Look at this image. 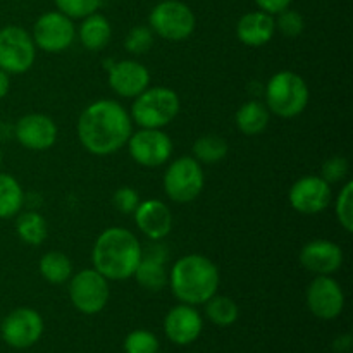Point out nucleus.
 Here are the masks:
<instances>
[{
    "instance_id": "nucleus-1",
    "label": "nucleus",
    "mask_w": 353,
    "mask_h": 353,
    "mask_svg": "<svg viewBox=\"0 0 353 353\" xmlns=\"http://www.w3.org/2000/svg\"><path fill=\"white\" fill-rule=\"evenodd\" d=\"M76 130L79 143L86 152L105 157L116 154L128 143L133 133V121L117 100L102 99L83 110Z\"/></svg>"
},
{
    "instance_id": "nucleus-2",
    "label": "nucleus",
    "mask_w": 353,
    "mask_h": 353,
    "mask_svg": "<svg viewBox=\"0 0 353 353\" xmlns=\"http://www.w3.org/2000/svg\"><path fill=\"white\" fill-rule=\"evenodd\" d=\"M140 241L126 228H107L99 234L92 250L93 269L107 281H124L133 278L141 261Z\"/></svg>"
},
{
    "instance_id": "nucleus-3",
    "label": "nucleus",
    "mask_w": 353,
    "mask_h": 353,
    "mask_svg": "<svg viewBox=\"0 0 353 353\" xmlns=\"http://www.w3.org/2000/svg\"><path fill=\"white\" fill-rule=\"evenodd\" d=\"M168 285L181 303L202 305L217 293L219 269L205 255H183L169 271Z\"/></svg>"
},
{
    "instance_id": "nucleus-4",
    "label": "nucleus",
    "mask_w": 353,
    "mask_h": 353,
    "mask_svg": "<svg viewBox=\"0 0 353 353\" xmlns=\"http://www.w3.org/2000/svg\"><path fill=\"white\" fill-rule=\"evenodd\" d=\"M265 107L283 119L300 116L309 105V86L293 71H279L265 85Z\"/></svg>"
},
{
    "instance_id": "nucleus-5",
    "label": "nucleus",
    "mask_w": 353,
    "mask_h": 353,
    "mask_svg": "<svg viewBox=\"0 0 353 353\" xmlns=\"http://www.w3.org/2000/svg\"><path fill=\"white\" fill-rule=\"evenodd\" d=\"M179 107L181 102L174 90L168 86H148L145 92L134 97L130 116L140 128L162 130L178 117Z\"/></svg>"
},
{
    "instance_id": "nucleus-6",
    "label": "nucleus",
    "mask_w": 353,
    "mask_h": 353,
    "mask_svg": "<svg viewBox=\"0 0 353 353\" xmlns=\"http://www.w3.org/2000/svg\"><path fill=\"white\" fill-rule=\"evenodd\" d=\"M150 30L168 41H183L195 31V14L179 0H162L152 9Z\"/></svg>"
},
{
    "instance_id": "nucleus-7",
    "label": "nucleus",
    "mask_w": 353,
    "mask_h": 353,
    "mask_svg": "<svg viewBox=\"0 0 353 353\" xmlns=\"http://www.w3.org/2000/svg\"><path fill=\"white\" fill-rule=\"evenodd\" d=\"M205 178L202 164L193 157H179L169 164L164 174V190L174 203H190L202 193Z\"/></svg>"
},
{
    "instance_id": "nucleus-8",
    "label": "nucleus",
    "mask_w": 353,
    "mask_h": 353,
    "mask_svg": "<svg viewBox=\"0 0 353 353\" xmlns=\"http://www.w3.org/2000/svg\"><path fill=\"white\" fill-rule=\"evenodd\" d=\"M37 59V45L21 26L0 30V69L7 74H23L30 71Z\"/></svg>"
},
{
    "instance_id": "nucleus-9",
    "label": "nucleus",
    "mask_w": 353,
    "mask_h": 353,
    "mask_svg": "<svg viewBox=\"0 0 353 353\" xmlns=\"http://www.w3.org/2000/svg\"><path fill=\"white\" fill-rule=\"evenodd\" d=\"M109 281L95 269H83L78 274L71 276L69 283V299L85 316H95L105 309L109 302Z\"/></svg>"
},
{
    "instance_id": "nucleus-10",
    "label": "nucleus",
    "mask_w": 353,
    "mask_h": 353,
    "mask_svg": "<svg viewBox=\"0 0 353 353\" xmlns=\"http://www.w3.org/2000/svg\"><path fill=\"white\" fill-rule=\"evenodd\" d=\"M33 38L34 45L38 48L50 54H59L64 52L72 45L76 38V28L71 17L59 10L41 14L33 26Z\"/></svg>"
},
{
    "instance_id": "nucleus-11",
    "label": "nucleus",
    "mask_w": 353,
    "mask_h": 353,
    "mask_svg": "<svg viewBox=\"0 0 353 353\" xmlns=\"http://www.w3.org/2000/svg\"><path fill=\"white\" fill-rule=\"evenodd\" d=\"M126 145L133 161L143 168H161L172 155V140L162 130L141 128L131 133Z\"/></svg>"
},
{
    "instance_id": "nucleus-12",
    "label": "nucleus",
    "mask_w": 353,
    "mask_h": 353,
    "mask_svg": "<svg viewBox=\"0 0 353 353\" xmlns=\"http://www.w3.org/2000/svg\"><path fill=\"white\" fill-rule=\"evenodd\" d=\"M2 340L9 347L24 350V348L33 347L43 334V319L40 314L30 307H21L12 310L0 326Z\"/></svg>"
},
{
    "instance_id": "nucleus-13",
    "label": "nucleus",
    "mask_w": 353,
    "mask_h": 353,
    "mask_svg": "<svg viewBox=\"0 0 353 353\" xmlns=\"http://www.w3.org/2000/svg\"><path fill=\"white\" fill-rule=\"evenodd\" d=\"M307 307L317 319H336L345 307V293L331 276H316L307 288Z\"/></svg>"
},
{
    "instance_id": "nucleus-14",
    "label": "nucleus",
    "mask_w": 353,
    "mask_h": 353,
    "mask_svg": "<svg viewBox=\"0 0 353 353\" xmlns=\"http://www.w3.org/2000/svg\"><path fill=\"white\" fill-rule=\"evenodd\" d=\"M331 185L321 176H303L290 188V205L300 214L312 216L326 210L331 203Z\"/></svg>"
},
{
    "instance_id": "nucleus-15",
    "label": "nucleus",
    "mask_w": 353,
    "mask_h": 353,
    "mask_svg": "<svg viewBox=\"0 0 353 353\" xmlns=\"http://www.w3.org/2000/svg\"><path fill=\"white\" fill-rule=\"evenodd\" d=\"M57 134V124L45 114H26L14 128L16 140L24 148L33 152H43L54 147Z\"/></svg>"
},
{
    "instance_id": "nucleus-16",
    "label": "nucleus",
    "mask_w": 353,
    "mask_h": 353,
    "mask_svg": "<svg viewBox=\"0 0 353 353\" xmlns=\"http://www.w3.org/2000/svg\"><path fill=\"white\" fill-rule=\"evenodd\" d=\"M109 86L124 99H134L150 86V72L141 62L133 59L109 65Z\"/></svg>"
},
{
    "instance_id": "nucleus-17",
    "label": "nucleus",
    "mask_w": 353,
    "mask_h": 353,
    "mask_svg": "<svg viewBox=\"0 0 353 353\" xmlns=\"http://www.w3.org/2000/svg\"><path fill=\"white\" fill-rule=\"evenodd\" d=\"M203 330V321L193 305L179 303L172 307L164 319V333L174 345H192L199 340Z\"/></svg>"
},
{
    "instance_id": "nucleus-18",
    "label": "nucleus",
    "mask_w": 353,
    "mask_h": 353,
    "mask_svg": "<svg viewBox=\"0 0 353 353\" xmlns=\"http://www.w3.org/2000/svg\"><path fill=\"white\" fill-rule=\"evenodd\" d=\"M299 261L316 276H331L343 264V250L331 240H312L303 245Z\"/></svg>"
},
{
    "instance_id": "nucleus-19",
    "label": "nucleus",
    "mask_w": 353,
    "mask_h": 353,
    "mask_svg": "<svg viewBox=\"0 0 353 353\" xmlns=\"http://www.w3.org/2000/svg\"><path fill=\"white\" fill-rule=\"evenodd\" d=\"M133 216L138 230L152 241L164 240L174 224L171 209L157 199L141 200Z\"/></svg>"
},
{
    "instance_id": "nucleus-20",
    "label": "nucleus",
    "mask_w": 353,
    "mask_h": 353,
    "mask_svg": "<svg viewBox=\"0 0 353 353\" xmlns=\"http://www.w3.org/2000/svg\"><path fill=\"white\" fill-rule=\"evenodd\" d=\"M165 261H168V250L164 245L154 243L148 250H143L133 278L147 292H161L164 286H168L169 279Z\"/></svg>"
},
{
    "instance_id": "nucleus-21",
    "label": "nucleus",
    "mask_w": 353,
    "mask_h": 353,
    "mask_svg": "<svg viewBox=\"0 0 353 353\" xmlns=\"http://www.w3.org/2000/svg\"><path fill=\"white\" fill-rule=\"evenodd\" d=\"M274 33V17L264 10L243 14L236 24L238 40L247 47H262L272 40Z\"/></svg>"
},
{
    "instance_id": "nucleus-22",
    "label": "nucleus",
    "mask_w": 353,
    "mask_h": 353,
    "mask_svg": "<svg viewBox=\"0 0 353 353\" xmlns=\"http://www.w3.org/2000/svg\"><path fill=\"white\" fill-rule=\"evenodd\" d=\"M79 41L83 47L90 52L102 50L112 37V28H110L109 19L102 14H90V16L83 17V23L78 31Z\"/></svg>"
},
{
    "instance_id": "nucleus-23",
    "label": "nucleus",
    "mask_w": 353,
    "mask_h": 353,
    "mask_svg": "<svg viewBox=\"0 0 353 353\" xmlns=\"http://www.w3.org/2000/svg\"><path fill=\"white\" fill-rule=\"evenodd\" d=\"M269 119H271V112L265 103L259 102V100L245 102L234 116L238 131L247 137H257V134L264 133L269 126Z\"/></svg>"
},
{
    "instance_id": "nucleus-24",
    "label": "nucleus",
    "mask_w": 353,
    "mask_h": 353,
    "mask_svg": "<svg viewBox=\"0 0 353 353\" xmlns=\"http://www.w3.org/2000/svg\"><path fill=\"white\" fill-rule=\"evenodd\" d=\"M38 269L45 281L52 283V285H62V283L69 281L72 276V262L62 252H47L41 255L40 262H38Z\"/></svg>"
},
{
    "instance_id": "nucleus-25",
    "label": "nucleus",
    "mask_w": 353,
    "mask_h": 353,
    "mask_svg": "<svg viewBox=\"0 0 353 353\" xmlns=\"http://www.w3.org/2000/svg\"><path fill=\"white\" fill-rule=\"evenodd\" d=\"M24 193L19 181L7 172H0V219H9L19 214Z\"/></svg>"
},
{
    "instance_id": "nucleus-26",
    "label": "nucleus",
    "mask_w": 353,
    "mask_h": 353,
    "mask_svg": "<svg viewBox=\"0 0 353 353\" xmlns=\"http://www.w3.org/2000/svg\"><path fill=\"white\" fill-rule=\"evenodd\" d=\"M16 233L26 245L38 247L48 236L47 221L38 212L19 214L16 219Z\"/></svg>"
},
{
    "instance_id": "nucleus-27",
    "label": "nucleus",
    "mask_w": 353,
    "mask_h": 353,
    "mask_svg": "<svg viewBox=\"0 0 353 353\" xmlns=\"http://www.w3.org/2000/svg\"><path fill=\"white\" fill-rule=\"evenodd\" d=\"M230 145L219 134H203L193 143V159L200 164H217L226 159Z\"/></svg>"
},
{
    "instance_id": "nucleus-28",
    "label": "nucleus",
    "mask_w": 353,
    "mask_h": 353,
    "mask_svg": "<svg viewBox=\"0 0 353 353\" xmlns=\"http://www.w3.org/2000/svg\"><path fill=\"white\" fill-rule=\"evenodd\" d=\"M205 316L216 326L226 327L236 323L238 316H240V309H238L236 302L233 299L216 293L212 299L205 302Z\"/></svg>"
},
{
    "instance_id": "nucleus-29",
    "label": "nucleus",
    "mask_w": 353,
    "mask_h": 353,
    "mask_svg": "<svg viewBox=\"0 0 353 353\" xmlns=\"http://www.w3.org/2000/svg\"><path fill=\"white\" fill-rule=\"evenodd\" d=\"M334 212H336V219L340 226L343 228L347 233L353 231V183L347 181L343 188L340 190L336 203H334Z\"/></svg>"
},
{
    "instance_id": "nucleus-30",
    "label": "nucleus",
    "mask_w": 353,
    "mask_h": 353,
    "mask_svg": "<svg viewBox=\"0 0 353 353\" xmlns=\"http://www.w3.org/2000/svg\"><path fill=\"white\" fill-rule=\"evenodd\" d=\"M124 352L126 353H157L159 340L152 331L134 330L124 340Z\"/></svg>"
},
{
    "instance_id": "nucleus-31",
    "label": "nucleus",
    "mask_w": 353,
    "mask_h": 353,
    "mask_svg": "<svg viewBox=\"0 0 353 353\" xmlns=\"http://www.w3.org/2000/svg\"><path fill=\"white\" fill-rule=\"evenodd\" d=\"M154 45V31L147 26L131 28L124 38V48L133 55H143Z\"/></svg>"
},
{
    "instance_id": "nucleus-32",
    "label": "nucleus",
    "mask_w": 353,
    "mask_h": 353,
    "mask_svg": "<svg viewBox=\"0 0 353 353\" xmlns=\"http://www.w3.org/2000/svg\"><path fill=\"white\" fill-rule=\"evenodd\" d=\"M102 0H55L59 12L65 14L71 19H83L97 12Z\"/></svg>"
},
{
    "instance_id": "nucleus-33",
    "label": "nucleus",
    "mask_w": 353,
    "mask_h": 353,
    "mask_svg": "<svg viewBox=\"0 0 353 353\" xmlns=\"http://www.w3.org/2000/svg\"><path fill=\"white\" fill-rule=\"evenodd\" d=\"M348 172H350V164H348L347 159L343 155H333L323 162L319 176L324 181L333 185V183L345 181L348 178Z\"/></svg>"
},
{
    "instance_id": "nucleus-34",
    "label": "nucleus",
    "mask_w": 353,
    "mask_h": 353,
    "mask_svg": "<svg viewBox=\"0 0 353 353\" xmlns=\"http://www.w3.org/2000/svg\"><path fill=\"white\" fill-rule=\"evenodd\" d=\"M276 16H278V19H274V24L279 33L288 38H295L302 34L303 28H305V21H303L302 14H299L296 10L285 9L276 14Z\"/></svg>"
},
{
    "instance_id": "nucleus-35",
    "label": "nucleus",
    "mask_w": 353,
    "mask_h": 353,
    "mask_svg": "<svg viewBox=\"0 0 353 353\" xmlns=\"http://www.w3.org/2000/svg\"><path fill=\"white\" fill-rule=\"evenodd\" d=\"M140 195L134 188L131 186H123V188L116 190L112 195V203L116 210L123 214H133L137 210L138 203H140Z\"/></svg>"
},
{
    "instance_id": "nucleus-36",
    "label": "nucleus",
    "mask_w": 353,
    "mask_h": 353,
    "mask_svg": "<svg viewBox=\"0 0 353 353\" xmlns=\"http://www.w3.org/2000/svg\"><path fill=\"white\" fill-rule=\"evenodd\" d=\"M293 0H255V3L259 6V9L264 10V12L271 14V16H276V14H279L281 10L288 9L290 3H292Z\"/></svg>"
},
{
    "instance_id": "nucleus-37",
    "label": "nucleus",
    "mask_w": 353,
    "mask_h": 353,
    "mask_svg": "<svg viewBox=\"0 0 353 353\" xmlns=\"http://www.w3.org/2000/svg\"><path fill=\"white\" fill-rule=\"evenodd\" d=\"M9 88H10L9 74H7L6 71H2V69H0V99H3V97L9 93Z\"/></svg>"
},
{
    "instance_id": "nucleus-38",
    "label": "nucleus",
    "mask_w": 353,
    "mask_h": 353,
    "mask_svg": "<svg viewBox=\"0 0 353 353\" xmlns=\"http://www.w3.org/2000/svg\"><path fill=\"white\" fill-rule=\"evenodd\" d=\"M0 164H2V150H0Z\"/></svg>"
},
{
    "instance_id": "nucleus-39",
    "label": "nucleus",
    "mask_w": 353,
    "mask_h": 353,
    "mask_svg": "<svg viewBox=\"0 0 353 353\" xmlns=\"http://www.w3.org/2000/svg\"><path fill=\"white\" fill-rule=\"evenodd\" d=\"M157 353H159V352H157Z\"/></svg>"
}]
</instances>
